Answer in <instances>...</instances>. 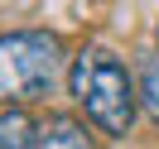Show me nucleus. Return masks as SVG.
<instances>
[{
  "mask_svg": "<svg viewBox=\"0 0 159 149\" xmlns=\"http://www.w3.org/2000/svg\"><path fill=\"white\" fill-rule=\"evenodd\" d=\"M63 72V43L48 29H15L0 34V101L5 111L20 101L48 96Z\"/></svg>",
  "mask_w": 159,
  "mask_h": 149,
  "instance_id": "nucleus-2",
  "label": "nucleus"
},
{
  "mask_svg": "<svg viewBox=\"0 0 159 149\" xmlns=\"http://www.w3.org/2000/svg\"><path fill=\"white\" fill-rule=\"evenodd\" d=\"M0 149H39V125L20 106L0 111Z\"/></svg>",
  "mask_w": 159,
  "mask_h": 149,
  "instance_id": "nucleus-4",
  "label": "nucleus"
},
{
  "mask_svg": "<svg viewBox=\"0 0 159 149\" xmlns=\"http://www.w3.org/2000/svg\"><path fill=\"white\" fill-rule=\"evenodd\" d=\"M39 149H97L87 135V125L72 116H48L39 120Z\"/></svg>",
  "mask_w": 159,
  "mask_h": 149,
  "instance_id": "nucleus-3",
  "label": "nucleus"
},
{
  "mask_svg": "<svg viewBox=\"0 0 159 149\" xmlns=\"http://www.w3.org/2000/svg\"><path fill=\"white\" fill-rule=\"evenodd\" d=\"M154 34H159V29H154Z\"/></svg>",
  "mask_w": 159,
  "mask_h": 149,
  "instance_id": "nucleus-6",
  "label": "nucleus"
},
{
  "mask_svg": "<svg viewBox=\"0 0 159 149\" xmlns=\"http://www.w3.org/2000/svg\"><path fill=\"white\" fill-rule=\"evenodd\" d=\"M140 101H145V111L159 120V58H149L145 68H140Z\"/></svg>",
  "mask_w": 159,
  "mask_h": 149,
  "instance_id": "nucleus-5",
  "label": "nucleus"
},
{
  "mask_svg": "<svg viewBox=\"0 0 159 149\" xmlns=\"http://www.w3.org/2000/svg\"><path fill=\"white\" fill-rule=\"evenodd\" d=\"M68 87L77 96V106L87 111V120L106 135H125L130 120H135V87H130V72L116 53L106 48H82L72 58Z\"/></svg>",
  "mask_w": 159,
  "mask_h": 149,
  "instance_id": "nucleus-1",
  "label": "nucleus"
}]
</instances>
